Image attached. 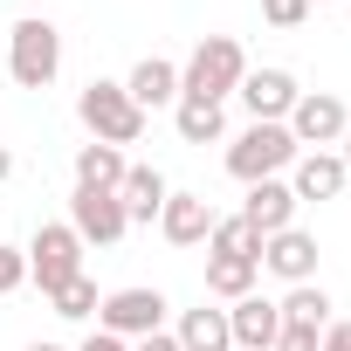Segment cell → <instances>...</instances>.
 Segmentation results:
<instances>
[{
	"instance_id": "9a60e30c",
	"label": "cell",
	"mask_w": 351,
	"mask_h": 351,
	"mask_svg": "<svg viewBox=\"0 0 351 351\" xmlns=\"http://www.w3.org/2000/svg\"><path fill=\"white\" fill-rule=\"evenodd\" d=\"M124 97H131L138 110H165V104H180V62L145 56V62L124 76Z\"/></svg>"
},
{
	"instance_id": "52a82bcc",
	"label": "cell",
	"mask_w": 351,
	"mask_h": 351,
	"mask_svg": "<svg viewBox=\"0 0 351 351\" xmlns=\"http://www.w3.org/2000/svg\"><path fill=\"white\" fill-rule=\"evenodd\" d=\"M282 124H289V138H296L303 152H330V145L351 131V110H344V97H330V90H303Z\"/></svg>"
},
{
	"instance_id": "277c9868",
	"label": "cell",
	"mask_w": 351,
	"mask_h": 351,
	"mask_svg": "<svg viewBox=\"0 0 351 351\" xmlns=\"http://www.w3.org/2000/svg\"><path fill=\"white\" fill-rule=\"evenodd\" d=\"M296 138H289V124H248L234 145H228V180H241V186H262V180H282V172L296 165Z\"/></svg>"
},
{
	"instance_id": "603a6c76",
	"label": "cell",
	"mask_w": 351,
	"mask_h": 351,
	"mask_svg": "<svg viewBox=\"0 0 351 351\" xmlns=\"http://www.w3.org/2000/svg\"><path fill=\"white\" fill-rule=\"evenodd\" d=\"M49 303H56V317H69V324H76V317H97V303H104V296H97V282H90V276H76V282H62Z\"/></svg>"
},
{
	"instance_id": "83f0119b",
	"label": "cell",
	"mask_w": 351,
	"mask_h": 351,
	"mask_svg": "<svg viewBox=\"0 0 351 351\" xmlns=\"http://www.w3.org/2000/svg\"><path fill=\"white\" fill-rule=\"evenodd\" d=\"M76 351H131V344H124V337H110V330H90Z\"/></svg>"
},
{
	"instance_id": "2e32d148",
	"label": "cell",
	"mask_w": 351,
	"mask_h": 351,
	"mask_svg": "<svg viewBox=\"0 0 351 351\" xmlns=\"http://www.w3.org/2000/svg\"><path fill=\"white\" fill-rule=\"evenodd\" d=\"M124 172H131V158L117 152V145H76V186H90V193H117L124 186Z\"/></svg>"
},
{
	"instance_id": "1f68e13d",
	"label": "cell",
	"mask_w": 351,
	"mask_h": 351,
	"mask_svg": "<svg viewBox=\"0 0 351 351\" xmlns=\"http://www.w3.org/2000/svg\"><path fill=\"white\" fill-rule=\"evenodd\" d=\"M28 351H69V344H28Z\"/></svg>"
},
{
	"instance_id": "ba28073f",
	"label": "cell",
	"mask_w": 351,
	"mask_h": 351,
	"mask_svg": "<svg viewBox=\"0 0 351 351\" xmlns=\"http://www.w3.org/2000/svg\"><path fill=\"white\" fill-rule=\"evenodd\" d=\"M69 228H76V241H83V248H110V241H124V234H131L124 200H117V193H90V186H76V193H69Z\"/></svg>"
},
{
	"instance_id": "d6986e66",
	"label": "cell",
	"mask_w": 351,
	"mask_h": 351,
	"mask_svg": "<svg viewBox=\"0 0 351 351\" xmlns=\"http://www.w3.org/2000/svg\"><path fill=\"white\" fill-rule=\"evenodd\" d=\"M255 276H262V262L207 255V296H221V303H241V296H255Z\"/></svg>"
},
{
	"instance_id": "5b68a950",
	"label": "cell",
	"mask_w": 351,
	"mask_h": 351,
	"mask_svg": "<svg viewBox=\"0 0 351 351\" xmlns=\"http://www.w3.org/2000/svg\"><path fill=\"white\" fill-rule=\"evenodd\" d=\"M76 276H83V241H76V228H69V221H42L35 241H28V282H35L42 296H56V289L76 282Z\"/></svg>"
},
{
	"instance_id": "ffe728a7",
	"label": "cell",
	"mask_w": 351,
	"mask_h": 351,
	"mask_svg": "<svg viewBox=\"0 0 351 351\" xmlns=\"http://www.w3.org/2000/svg\"><path fill=\"white\" fill-rule=\"evenodd\" d=\"M276 310H282V324H289V330H324V324H330V296H324L317 282H296Z\"/></svg>"
},
{
	"instance_id": "4dcf8cb0",
	"label": "cell",
	"mask_w": 351,
	"mask_h": 351,
	"mask_svg": "<svg viewBox=\"0 0 351 351\" xmlns=\"http://www.w3.org/2000/svg\"><path fill=\"white\" fill-rule=\"evenodd\" d=\"M337 158H344V172H351V131H344V138H337Z\"/></svg>"
},
{
	"instance_id": "f546056e",
	"label": "cell",
	"mask_w": 351,
	"mask_h": 351,
	"mask_svg": "<svg viewBox=\"0 0 351 351\" xmlns=\"http://www.w3.org/2000/svg\"><path fill=\"white\" fill-rule=\"evenodd\" d=\"M8 180H14V152L0 145V186H8Z\"/></svg>"
},
{
	"instance_id": "9c48e42d",
	"label": "cell",
	"mask_w": 351,
	"mask_h": 351,
	"mask_svg": "<svg viewBox=\"0 0 351 351\" xmlns=\"http://www.w3.org/2000/svg\"><path fill=\"white\" fill-rule=\"evenodd\" d=\"M234 97L248 104V117H255V124H282V117L296 110V97H303V83H296L289 69H248Z\"/></svg>"
},
{
	"instance_id": "5bb4252c",
	"label": "cell",
	"mask_w": 351,
	"mask_h": 351,
	"mask_svg": "<svg viewBox=\"0 0 351 351\" xmlns=\"http://www.w3.org/2000/svg\"><path fill=\"white\" fill-rule=\"evenodd\" d=\"M228 330H234V351H276L282 310H276L269 296H241V303L228 310Z\"/></svg>"
},
{
	"instance_id": "f1b7e54d",
	"label": "cell",
	"mask_w": 351,
	"mask_h": 351,
	"mask_svg": "<svg viewBox=\"0 0 351 351\" xmlns=\"http://www.w3.org/2000/svg\"><path fill=\"white\" fill-rule=\"evenodd\" d=\"M131 351H180V337H172V330H152V337H138Z\"/></svg>"
},
{
	"instance_id": "e0dca14e",
	"label": "cell",
	"mask_w": 351,
	"mask_h": 351,
	"mask_svg": "<svg viewBox=\"0 0 351 351\" xmlns=\"http://www.w3.org/2000/svg\"><path fill=\"white\" fill-rule=\"evenodd\" d=\"M165 193H172V186H165V172H158V165H131V172H124V186H117L124 221H131V228H138V221H158Z\"/></svg>"
},
{
	"instance_id": "3957f363",
	"label": "cell",
	"mask_w": 351,
	"mask_h": 351,
	"mask_svg": "<svg viewBox=\"0 0 351 351\" xmlns=\"http://www.w3.org/2000/svg\"><path fill=\"white\" fill-rule=\"evenodd\" d=\"M56 69H62V28L42 21V14H21V21L8 28V76H14L21 90H49Z\"/></svg>"
},
{
	"instance_id": "7c38bea8",
	"label": "cell",
	"mask_w": 351,
	"mask_h": 351,
	"mask_svg": "<svg viewBox=\"0 0 351 351\" xmlns=\"http://www.w3.org/2000/svg\"><path fill=\"white\" fill-rule=\"evenodd\" d=\"M344 158L337 152H296V165H289V193H296V207L303 200H337L344 193Z\"/></svg>"
},
{
	"instance_id": "cb8c5ba5",
	"label": "cell",
	"mask_w": 351,
	"mask_h": 351,
	"mask_svg": "<svg viewBox=\"0 0 351 351\" xmlns=\"http://www.w3.org/2000/svg\"><path fill=\"white\" fill-rule=\"evenodd\" d=\"M28 282V248H8V241H0V296H14Z\"/></svg>"
},
{
	"instance_id": "7402d4cb",
	"label": "cell",
	"mask_w": 351,
	"mask_h": 351,
	"mask_svg": "<svg viewBox=\"0 0 351 351\" xmlns=\"http://www.w3.org/2000/svg\"><path fill=\"white\" fill-rule=\"evenodd\" d=\"M207 248L214 255H234V262H262V234L241 221V214H228V221H214V234H207Z\"/></svg>"
},
{
	"instance_id": "8fae6325",
	"label": "cell",
	"mask_w": 351,
	"mask_h": 351,
	"mask_svg": "<svg viewBox=\"0 0 351 351\" xmlns=\"http://www.w3.org/2000/svg\"><path fill=\"white\" fill-rule=\"evenodd\" d=\"M262 269L282 276L289 289H296V282H317V234H303V228L269 234V241H262Z\"/></svg>"
},
{
	"instance_id": "484cf974",
	"label": "cell",
	"mask_w": 351,
	"mask_h": 351,
	"mask_svg": "<svg viewBox=\"0 0 351 351\" xmlns=\"http://www.w3.org/2000/svg\"><path fill=\"white\" fill-rule=\"evenodd\" d=\"M317 337H324V330H289V324H282V337H276V351H317Z\"/></svg>"
},
{
	"instance_id": "ac0fdd59",
	"label": "cell",
	"mask_w": 351,
	"mask_h": 351,
	"mask_svg": "<svg viewBox=\"0 0 351 351\" xmlns=\"http://www.w3.org/2000/svg\"><path fill=\"white\" fill-rule=\"evenodd\" d=\"M180 351H234V330H228V310H180Z\"/></svg>"
},
{
	"instance_id": "8992f818",
	"label": "cell",
	"mask_w": 351,
	"mask_h": 351,
	"mask_svg": "<svg viewBox=\"0 0 351 351\" xmlns=\"http://www.w3.org/2000/svg\"><path fill=\"white\" fill-rule=\"evenodd\" d=\"M165 296L158 289H145V282H131V289H110L104 303H97V330H110V337H124V344H138V337H152V330H165Z\"/></svg>"
},
{
	"instance_id": "44dd1931",
	"label": "cell",
	"mask_w": 351,
	"mask_h": 351,
	"mask_svg": "<svg viewBox=\"0 0 351 351\" xmlns=\"http://www.w3.org/2000/svg\"><path fill=\"white\" fill-rule=\"evenodd\" d=\"M172 124H180L186 145H214V138L228 131V110H221V104H186V97H180V104H172Z\"/></svg>"
},
{
	"instance_id": "6da1fadb",
	"label": "cell",
	"mask_w": 351,
	"mask_h": 351,
	"mask_svg": "<svg viewBox=\"0 0 351 351\" xmlns=\"http://www.w3.org/2000/svg\"><path fill=\"white\" fill-rule=\"evenodd\" d=\"M248 76V49L234 35H200L193 56L180 62V97L186 104H228Z\"/></svg>"
},
{
	"instance_id": "d4e9b609",
	"label": "cell",
	"mask_w": 351,
	"mask_h": 351,
	"mask_svg": "<svg viewBox=\"0 0 351 351\" xmlns=\"http://www.w3.org/2000/svg\"><path fill=\"white\" fill-rule=\"evenodd\" d=\"M262 21L269 28H303L310 21V0H262Z\"/></svg>"
},
{
	"instance_id": "4316f807",
	"label": "cell",
	"mask_w": 351,
	"mask_h": 351,
	"mask_svg": "<svg viewBox=\"0 0 351 351\" xmlns=\"http://www.w3.org/2000/svg\"><path fill=\"white\" fill-rule=\"evenodd\" d=\"M317 351H351V317H344V324H324V337H317Z\"/></svg>"
},
{
	"instance_id": "7a4b0ae2",
	"label": "cell",
	"mask_w": 351,
	"mask_h": 351,
	"mask_svg": "<svg viewBox=\"0 0 351 351\" xmlns=\"http://www.w3.org/2000/svg\"><path fill=\"white\" fill-rule=\"evenodd\" d=\"M76 117H83V131L97 138V145H138L145 138V110L124 97V83H110V76H90L83 83V97H76Z\"/></svg>"
},
{
	"instance_id": "30bf717a",
	"label": "cell",
	"mask_w": 351,
	"mask_h": 351,
	"mask_svg": "<svg viewBox=\"0 0 351 351\" xmlns=\"http://www.w3.org/2000/svg\"><path fill=\"white\" fill-rule=\"evenodd\" d=\"M214 207H207V193H165V207H158V234L172 241V248H200L207 234H214Z\"/></svg>"
},
{
	"instance_id": "4fadbf2b",
	"label": "cell",
	"mask_w": 351,
	"mask_h": 351,
	"mask_svg": "<svg viewBox=\"0 0 351 351\" xmlns=\"http://www.w3.org/2000/svg\"><path fill=\"white\" fill-rule=\"evenodd\" d=\"M241 221H248L262 241H269V234H282V228H296V193H289V180H262V186H248Z\"/></svg>"
}]
</instances>
